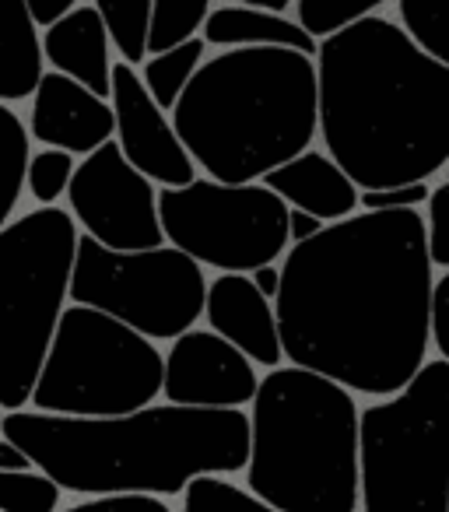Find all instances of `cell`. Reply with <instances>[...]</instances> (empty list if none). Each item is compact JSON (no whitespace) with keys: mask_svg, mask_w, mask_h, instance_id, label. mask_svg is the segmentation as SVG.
Here are the masks:
<instances>
[{"mask_svg":"<svg viewBox=\"0 0 449 512\" xmlns=\"http://www.w3.org/2000/svg\"><path fill=\"white\" fill-rule=\"evenodd\" d=\"M435 264L421 211H358L281 264V348L362 397L400 393L432 348Z\"/></svg>","mask_w":449,"mask_h":512,"instance_id":"1","label":"cell"},{"mask_svg":"<svg viewBox=\"0 0 449 512\" xmlns=\"http://www.w3.org/2000/svg\"><path fill=\"white\" fill-rule=\"evenodd\" d=\"M320 137L358 190L428 183L449 165V67L404 25L365 15L320 39Z\"/></svg>","mask_w":449,"mask_h":512,"instance_id":"2","label":"cell"},{"mask_svg":"<svg viewBox=\"0 0 449 512\" xmlns=\"http://www.w3.org/2000/svg\"><path fill=\"white\" fill-rule=\"evenodd\" d=\"M4 435L74 495H183L200 474H239L250 460L243 407L148 404L113 418L8 411Z\"/></svg>","mask_w":449,"mask_h":512,"instance_id":"3","label":"cell"},{"mask_svg":"<svg viewBox=\"0 0 449 512\" xmlns=\"http://www.w3.org/2000/svg\"><path fill=\"white\" fill-rule=\"evenodd\" d=\"M186 151L211 179L260 183L320 134L316 60L288 46H236L204 60L172 106Z\"/></svg>","mask_w":449,"mask_h":512,"instance_id":"4","label":"cell"},{"mask_svg":"<svg viewBox=\"0 0 449 512\" xmlns=\"http://www.w3.org/2000/svg\"><path fill=\"white\" fill-rule=\"evenodd\" d=\"M362 407L348 386L302 365L260 376L246 488L278 512H358Z\"/></svg>","mask_w":449,"mask_h":512,"instance_id":"5","label":"cell"},{"mask_svg":"<svg viewBox=\"0 0 449 512\" xmlns=\"http://www.w3.org/2000/svg\"><path fill=\"white\" fill-rule=\"evenodd\" d=\"M81 228L64 207H36L0 228V407L22 411L71 299Z\"/></svg>","mask_w":449,"mask_h":512,"instance_id":"6","label":"cell"},{"mask_svg":"<svg viewBox=\"0 0 449 512\" xmlns=\"http://www.w3.org/2000/svg\"><path fill=\"white\" fill-rule=\"evenodd\" d=\"M362 512H449V362L432 358L393 397L362 407Z\"/></svg>","mask_w":449,"mask_h":512,"instance_id":"7","label":"cell"},{"mask_svg":"<svg viewBox=\"0 0 449 512\" xmlns=\"http://www.w3.org/2000/svg\"><path fill=\"white\" fill-rule=\"evenodd\" d=\"M165 355L151 337L102 309L71 302L32 390L36 411L113 418L162 397Z\"/></svg>","mask_w":449,"mask_h":512,"instance_id":"8","label":"cell"},{"mask_svg":"<svg viewBox=\"0 0 449 512\" xmlns=\"http://www.w3.org/2000/svg\"><path fill=\"white\" fill-rule=\"evenodd\" d=\"M71 302L102 309L151 341H176L204 316V267L172 242L151 249H109L78 239Z\"/></svg>","mask_w":449,"mask_h":512,"instance_id":"9","label":"cell"},{"mask_svg":"<svg viewBox=\"0 0 449 512\" xmlns=\"http://www.w3.org/2000/svg\"><path fill=\"white\" fill-rule=\"evenodd\" d=\"M165 242L190 253L200 267L250 274L292 249L288 204L264 183L193 179L158 193Z\"/></svg>","mask_w":449,"mask_h":512,"instance_id":"10","label":"cell"},{"mask_svg":"<svg viewBox=\"0 0 449 512\" xmlns=\"http://www.w3.org/2000/svg\"><path fill=\"white\" fill-rule=\"evenodd\" d=\"M67 211L81 232L109 249H151L165 242L155 183L127 162L116 137L78 162Z\"/></svg>","mask_w":449,"mask_h":512,"instance_id":"11","label":"cell"},{"mask_svg":"<svg viewBox=\"0 0 449 512\" xmlns=\"http://www.w3.org/2000/svg\"><path fill=\"white\" fill-rule=\"evenodd\" d=\"M260 390L257 365L214 330L190 327L169 344L162 397L183 407H246Z\"/></svg>","mask_w":449,"mask_h":512,"instance_id":"12","label":"cell"},{"mask_svg":"<svg viewBox=\"0 0 449 512\" xmlns=\"http://www.w3.org/2000/svg\"><path fill=\"white\" fill-rule=\"evenodd\" d=\"M113 113H116V144L134 169H141L151 183L186 186L197 179V162L186 151L176 123L148 92L134 64H113Z\"/></svg>","mask_w":449,"mask_h":512,"instance_id":"13","label":"cell"},{"mask_svg":"<svg viewBox=\"0 0 449 512\" xmlns=\"http://www.w3.org/2000/svg\"><path fill=\"white\" fill-rule=\"evenodd\" d=\"M29 134L43 148H60L71 155H92L116 134L113 102L95 95L81 81L60 71H46L32 92Z\"/></svg>","mask_w":449,"mask_h":512,"instance_id":"14","label":"cell"},{"mask_svg":"<svg viewBox=\"0 0 449 512\" xmlns=\"http://www.w3.org/2000/svg\"><path fill=\"white\" fill-rule=\"evenodd\" d=\"M204 320L214 334L236 344L253 365L278 369L281 358H285L274 299H267L253 285L250 274H218L207 285Z\"/></svg>","mask_w":449,"mask_h":512,"instance_id":"15","label":"cell"},{"mask_svg":"<svg viewBox=\"0 0 449 512\" xmlns=\"http://www.w3.org/2000/svg\"><path fill=\"white\" fill-rule=\"evenodd\" d=\"M113 36L106 29V18L99 8L78 4L64 18L46 25L43 32V57L50 60L53 71L81 81L95 95L109 99L113 95V57H109Z\"/></svg>","mask_w":449,"mask_h":512,"instance_id":"16","label":"cell"},{"mask_svg":"<svg viewBox=\"0 0 449 512\" xmlns=\"http://www.w3.org/2000/svg\"><path fill=\"white\" fill-rule=\"evenodd\" d=\"M260 183L271 186L288 207H302V211L323 218L327 225L362 211V190L327 151H302L292 162L267 172Z\"/></svg>","mask_w":449,"mask_h":512,"instance_id":"17","label":"cell"},{"mask_svg":"<svg viewBox=\"0 0 449 512\" xmlns=\"http://www.w3.org/2000/svg\"><path fill=\"white\" fill-rule=\"evenodd\" d=\"M204 43L221 46V50H236V46H288L316 57L320 43L309 36L299 22H288L285 11L250 8V4H229L207 15L204 22Z\"/></svg>","mask_w":449,"mask_h":512,"instance_id":"18","label":"cell"},{"mask_svg":"<svg viewBox=\"0 0 449 512\" xmlns=\"http://www.w3.org/2000/svg\"><path fill=\"white\" fill-rule=\"evenodd\" d=\"M29 0H0V102H22L43 78V36Z\"/></svg>","mask_w":449,"mask_h":512,"instance_id":"19","label":"cell"},{"mask_svg":"<svg viewBox=\"0 0 449 512\" xmlns=\"http://www.w3.org/2000/svg\"><path fill=\"white\" fill-rule=\"evenodd\" d=\"M204 50H207L204 36H197V39H186V43L172 46V50H165V53H151V57L144 60L141 78L165 113L176 106L179 95L186 92V85H190L193 74H197V67L204 64Z\"/></svg>","mask_w":449,"mask_h":512,"instance_id":"20","label":"cell"},{"mask_svg":"<svg viewBox=\"0 0 449 512\" xmlns=\"http://www.w3.org/2000/svg\"><path fill=\"white\" fill-rule=\"evenodd\" d=\"M29 127L8 102H0V228L15 218V207L25 193L29 169Z\"/></svg>","mask_w":449,"mask_h":512,"instance_id":"21","label":"cell"},{"mask_svg":"<svg viewBox=\"0 0 449 512\" xmlns=\"http://www.w3.org/2000/svg\"><path fill=\"white\" fill-rule=\"evenodd\" d=\"M207 15H211V0H151L148 53H165L186 39H197Z\"/></svg>","mask_w":449,"mask_h":512,"instance_id":"22","label":"cell"},{"mask_svg":"<svg viewBox=\"0 0 449 512\" xmlns=\"http://www.w3.org/2000/svg\"><path fill=\"white\" fill-rule=\"evenodd\" d=\"M99 15L106 18V29L113 46L127 64L148 60V18L151 0H92Z\"/></svg>","mask_w":449,"mask_h":512,"instance_id":"23","label":"cell"},{"mask_svg":"<svg viewBox=\"0 0 449 512\" xmlns=\"http://www.w3.org/2000/svg\"><path fill=\"white\" fill-rule=\"evenodd\" d=\"M183 512H278L250 488H239L229 474H200L186 484Z\"/></svg>","mask_w":449,"mask_h":512,"instance_id":"24","label":"cell"},{"mask_svg":"<svg viewBox=\"0 0 449 512\" xmlns=\"http://www.w3.org/2000/svg\"><path fill=\"white\" fill-rule=\"evenodd\" d=\"M60 495L43 470H0V512H60Z\"/></svg>","mask_w":449,"mask_h":512,"instance_id":"25","label":"cell"},{"mask_svg":"<svg viewBox=\"0 0 449 512\" xmlns=\"http://www.w3.org/2000/svg\"><path fill=\"white\" fill-rule=\"evenodd\" d=\"M397 11L414 43L449 67V0H397Z\"/></svg>","mask_w":449,"mask_h":512,"instance_id":"26","label":"cell"},{"mask_svg":"<svg viewBox=\"0 0 449 512\" xmlns=\"http://www.w3.org/2000/svg\"><path fill=\"white\" fill-rule=\"evenodd\" d=\"M74 169H78V162H74L71 151H60V148L32 151L29 169H25V190H29V197L39 207H57L60 197H67V190H71Z\"/></svg>","mask_w":449,"mask_h":512,"instance_id":"27","label":"cell"},{"mask_svg":"<svg viewBox=\"0 0 449 512\" xmlns=\"http://www.w3.org/2000/svg\"><path fill=\"white\" fill-rule=\"evenodd\" d=\"M379 4H386V0H295L299 25L316 39H327L344 25L372 15Z\"/></svg>","mask_w":449,"mask_h":512,"instance_id":"28","label":"cell"},{"mask_svg":"<svg viewBox=\"0 0 449 512\" xmlns=\"http://www.w3.org/2000/svg\"><path fill=\"white\" fill-rule=\"evenodd\" d=\"M428 221V249H432V264L449 267V179H442L432 190L425 204Z\"/></svg>","mask_w":449,"mask_h":512,"instance_id":"29","label":"cell"},{"mask_svg":"<svg viewBox=\"0 0 449 512\" xmlns=\"http://www.w3.org/2000/svg\"><path fill=\"white\" fill-rule=\"evenodd\" d=\"M432 197L428 183L386 186V190H362V211H421Z\"/></svg>","mask_w":449,"mask_h":512,"instance_id":"30","label":"cell"},{"mask_svg":"<svg viewBox=\"0 0 449 512\" xmlns=\"http://www.w3.org/2000/svg\"><path fill=\"white\" fill-rule=\"evenodd\" d=\"M60 512H172L158 495H92Z\"/></svg>","mask_w":449,"mask_h":512,"instance_id":"31","label":"cell"},{"mask_svg":"<svg viewBox=\"0 0 449 512\" xmlns=\"http://www.w3.org/2000/svg\"><path fill=\"white\" fill-rule=\"evenodd\" d=\"M432 348L449 362V267L432 288Z\"/></svg>","mask_w":449,"mask_h":512,"instance_id":"32","label":"cell"},{"mask_svg":"<svg viewBox=\"0 0 449 512\" xmlns=\"http://www.w3.org/2000/svg\"><path fill=\"white\" fill-rule=\"evenodd\" d=\"M323 225H327V221L316 218V214L302 211V207H288V239H292V246L295 242L313 239L316 232H323Z\"/></svg>","mask_w":449,"mask_h":512,"instance_id":"33","label":"cell"},{"mask_svg":"<svg viewBox=\"0 0 449 512\" xmlns=\"http://www.w3.org/2000/svg\"><path fill=\"white\" fill-rule=\"evenodd\" d=\"M29 8H32V18H36L39 25H53L71 8H78V0H29Z\"/></svg>","mask_w":449,"mask_h":512,"instance_id":"34","label":"cell"},{"mask_svg":"<svg viewBox=\"0 0 449 512\" xmlns=\"http://www.w3.org/2000/svg\"><path fill=\"white\" fill-rule=\"evenodd\" d=\"M250 281L260 288V292L267 295V299H278V292H281V264L274 260V264L253 267V271H250Z\"/></svg>","mask_w":449,"mask_h":512,"instance_id":"35","label":"cell"},{"mask_svg":"<svg viewBox=\"0 0 449 512\" xmlns=\"http://www.w3.org/2000/svg\"><path fill=\"white\" fill-rule=\"evenodd\" d=\"M36 463H32V456L25 453L22 446H18L15 439H0V470H32Z\"/></svg>","mask_w":449,"mask_h":512,"instance_id":"36","label":"cell"},{"mask_svg":"<svg viewBox=\"0 0 449 512\" xmlns=\"http://www.w3.org/2000/svg\"><path fill=\"white\" fill-rule=\"evenodd\" d=\"M236 4H250V8H267V11H285L292 0H236Z\"/></svg>","mask_w":449,"mask_h":512,"instance_id":"37","label":"cell"},{"mask_svg":"<svg viewBox=\"0 0 449 512\" xmlns=\"http://www.w3.org/2000/svg\"><path fill=\"white\" fill-rule=\"evenodd\" d=\"M0 411H4V407H0ZM0 439H4V414H0Z\"/></svg>","mask_w":449,"mask_h":512,"instance_id":"38","label":"cell"}]
</instances>
